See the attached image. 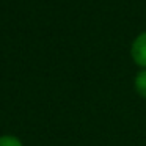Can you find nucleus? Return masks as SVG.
<instances>
[{"label":"nucleus","instance_id":"2","mask_svg":"<svg viewBox=\"0 0 146 146\" xmlns=\"http://www.w3.org/2000/svg\"><path fill=\"white\" fill-rule=\"evenodd\" d=\"M133 90L141 99H146V69H138L133 76Z\"/></svg>","mask_w":146,"mask_h":146},{"label":"nucleus","instance_id":"3","mask_svg":"<svg viewBox=\"0 0 146 146\" xmlns=\"http://www.w3.org/2000/svg\"><path fill=\"white\" fill-rule=\"evenodd\" d=\"M0 146H24V141L14 133H2Z\"/></svg>","mask_w":146,"mask_h":146},{"label":"nucleus","instance_id":"1","mask_svg":"<svg viewBox=\"0 0 146 146\" xmlns=\"http://www.w3.org/2000/svg\"><path fill=\"white\" fill-rule=\"evenodd\" d=\"M130 58L138 69H146V30L140 32L130 44Z\"/></svg>","mask_w":146,"mask_h":146}]
</instances>
